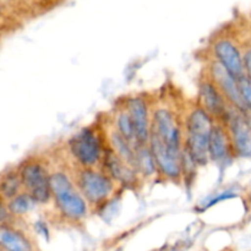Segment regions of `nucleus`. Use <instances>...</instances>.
<instances>
[{
	"mask_svg": "<svg viewBox=\"0 0 251 251\" xmlns=\"http://www.w3.org/2000/svg\"><path fill=\"white\" fill-rule=\"evenodd\" d=\"M213 125V118L202 107L194 108L186 117L184 151L196 167L206 166L210 161L208 146Z\"/></svg>",
	"mask_w": 251,
	"mask_h": 251,
	"instance_id": "obj_1",
	"label": "nucleus"
},
{
	"mask_svg": "<svg viewBox=\"0 0 251 251\" xmlns=\"http://www.w3.org/2000/svg\"><path fill=\"white\" fill-rule=\"evenodd\" d=\"M51 199L56 207L70 220H81L87 215V200L78 190L77 185L63 172L50 174Z\"/></svg>",
	"mask_w": 251,
	"mask_h": 251,
	"instance_id": "obj_2",
	"label": "nucleus"
},
{
	"mask_svg": "<svg viewBox=\"0 0 251 251\" xmlns=\"http://www.w3.org/2000/svg\"><path fill=\"white\" fill-rule=\"evenodd\" d=\"M75 184L87 202L100 205L107 201L114 191L113 179L107 173L95 168L81 167L76 176Z\"/></svg>",
	"mask_w": 251,
	"mask_h": 251,
	"instance_id": "obj_3",
	"label": "nucleus"
},
{
	"mask_svg": "<svg viewBox=\"0 0 251 251\" xmlns=\"http://www.w3.org/2000/svg\"><path fill=\"white\" fill-rule=\"evenodd\" d=\"M149 146L156 161L157 168L162 176L169 180H179L184 174L183 154L184 150H176L167 145L161 137L153 131L150 135Z\"/></svg>",
	"mask_w": 251,
	"mask_h": 251,
	"instance_id": "obj_4",
	"label": "nucleus"
},
{
	"mask_svg": "<svg viewBox=\"0 0 251 251\" xmlns=\"http://www.w3.org/2000/svg\"><path fill=\"white\" fill-rule=\"evenodd\" d=\"M69 151L75 161L85 168H95L102 159V147L96 132L83 127L69 140Z\"/></svg>",
	"mask_w": 251,
	"mask_h": 251,
	"instance_id": "obj_5",
	"label": "nucleus"
},
{
	"mask_svg": "<svg viewBox=\"0 0 251 251\" xmlns=\"http://www.w3.org/2000/svg\"><path fill=\"white\" fill-rule=\"evenodd\" d=\"M24 191L28 193L38 203H47L51 199L50 174L41 163L29 162L20 169Z\"/></svg>",
	"mask_w": 251,
	"mask_h": 251,
	"instance_id": "obj_6",
	"label": "nucleus"
},
{
	"mask_svg": "<svg viewBox=\"0 0 251 251\" xmlns=\"http://www.w3.org/2000/svg\"><path fill=\"white\" fill-rule=\"evenodd\" d=\"M208 77L216 83L221 92L223 93L229 104L233 108L238 109L239 112L244 113L247 115H251L249 108H248L247 103H245L244 97L240 91L239 82L238 78L234 77L225 66L217 60H213L210 64V70H208Z\"/></svg>",
	"mask_w": 251,
	"mask_h": 251,
	"instance_id": "obj_7",
	"label": "nucleus"
},
{
	"mask_svg": "<svg viewBox=\"0 0 251 251\" xmlns=\"http://www.w3.org/2000/svg\"><path fill=\"white\" fill-rule=\"evenodd\" d=\"M229 131L234 154L242 158H251V120L250 115L233 108L225 123Z\"/></svg>",
	"mask_w": 251,
	"mask_h": 251,
	"instance_id": "obj_8",
	"label": "nucleus"
},
{
	"mask_svg": "<svg viewBox=\"0 0 251 251\" xmlns=\"http://www.w3.org/2000/svg\"><path fill=\"white\" fill-rule=\"evenodd\" d=\"M199 100H200V107H202L217 122L226 123L233 109L227 98L223 96L220 88L210 77L200 83Z\"/></svg>",
	"mask_w": 251,
	"mask_h": 251,
	"instance_id": "obj_9",
	"label": "nucleus"
},
{
	"mask_svg": "<svg viewBox=\"0 0 251 251\" xmlns=\"http://www.w3.org/2000/svg\"><path fill=\"white\" fill-rule=\"evenodd\" d=\"M151 131L158 135L167 145L176 150L183 151L181 146V130L176 115L171 109L158 107L152 114Z\"/></svg>",
	"mask_w": 251,
	"mask_h": 251,
	"instance_id": "obj_10",
	"label": "nucleus"
},
{
	"mask_svg": "<svg viewBox=\"0 0 251 251\" xmlns=\"http://www.w3.org/2000/svg\"><path fill=\"white\" fill-rule=\"evenodd\" d=\"M215 59L222 64L234 77L239 78L245 75L244 53H242L239 47L227 37H222L215 41L212 46Z\"/></svg>",
	"mask_w": 251,
	"mask_h": 251,
	"instance_id": "obj_11",
	"label": "nucleus"
},
{
	"mask_svg": "<svg viewBox=\"0 0 251 251\" xmlns=\"http://www.w3.org/2000/svg\"><path fill=\"white\" fill-rule=\"evenodd\" d=\"M103 166L104 171L113 180L118 181L120 185L135 186L139 181V173L132 166L125 162L119 154L115 153L109 147L103 156Z\"/></svg>",
	"mask_w": 251,
	"mask_h": 251,
	"instance_id": "obj_12",
	"label": "nucleus"
},
{
	"mask_svg": "<svg viewBox=\"0 0 251 251\" xmlns=\"http://www.w3.org/2000/svg\"><path fill=\"white\" fill-rule=\"evenodd\" d=\"M126 109L134 123L137 144L149 145L152 118H150L149 105L146 100L141 97L129 98L126 103Z\"/></svg>",
	"mask_w": 251,
	"mask_h": 251,
	"instance_id": "obj_13",
	"label": "nucleus"
},
{
	"mask_svg": "<svg viewBox=\"0 0 251 251\" xmlns=\"http://www.w3.org/2000/svg\"><path fill=\"white\" fill-rule=\"evenodd\" d=\"M210 161L222 163L233 152L232 141H230L229 131L227 125L222 122H218L213 125L210 137V146H208Z\"/></svg>",
	"mask_w": 251,
	"mask_h": 251,
	"instance_id": "obj_14",
	"label": "nucleus"
},
{
	"mask_svg": "<svg viewBox=\"0 0 251 251\" xmlns=\"http://www.w3.org/2000/svg\"><path fill=\"white\" fill-rule=\"evenodd\" d=\"M135 169L144 178H151L158 171L149 145H137L135 149Z\"/></svg>",
	"mask_w": 251,
	"mask_h": 251,
	"instance_id": "obj_15",
	"label": "nucleus"
},
{
	"mask_svg": "<svg viewBox=\"0 0 251 251\" xmlns=\"http://www.w3.org/2000/svg\"><path fill=\"white\" fill-rule=\"evenodd\" d=\"M0 242L5 251H31V244L24 234L10 227L2 226Z\"/></svg>",
	"mask_w": 251,
	"mask_h": 251,
	"instance_id": "obj_16",
	"label": "nucleus"
},
{
	"mask_svg": "<svg viewBox=\"0 0 251 251\" xmlns=\"http://www.w3.org/2000/svg\"><path fill=\"white\" fill-rule=\"evenodd\" d=\"M109 144L110 149L115 153L119 154L125 162H127L130 166L135 168V149H136V146H134L131 142H129L125 137H123L118 132L117 129L112 130L109 132Z\"/></svg>",
	"mask_w": 251,
	"mask_h": 251,
	"instance_id": "obj_17",
	"label": "nucleus"
},
{
	"mask_svg": "<svg viewBox=\"0 0 251 251\" xmlns=\"http://www.w3.org/2000/svg\"><path fill=\"white\" fill-rule=\"evenodd\" d=\"M37 201L29 195L26 191H22L15 198L7 200V203H5L10 213L14 216H24L26 213L31 212L37 205Z\"/></svg>",
	"mask_w": 251,
	"mask_h": 251,
	"instance_id": "obj_18",
	"label": "nucleus"
},
{
	"mask_svg": "<svg viewBox=\"0 0 251 251\" xmlns=\"http://www.w3.org/2000/svg\"><path fill=\"white\" fill-rule=\"evenodd\" d=\"M24 191V185H22L21 176L20 172H9L4 173L1 179V196L2 200H10L19 195Z\"/></svg>",
	"mask_w": 251,
	"mask_h": 251,
	"instance_id": "obj_19",
	"label": "nucleus"
},
{
	"mask_svg": "<svg viewBox=\"0 0 251 251\" xmlns=\"http://www.w3.org/2000/svg\"><path fill=\"white\" fill-rule=\"evenodd\" d=\"M115 129L118 130L120 135L123 137L127 140L129 142H131L134 146H137V140H136V132H135L134 123H132L131 117H130L127 109L120 110L119 113L115 117Z\"/></svg>",
	"mask_w": 251,
	"mask_h": 251,
	"instance_id": "obj_20",
	"label": "nucleus"
},
{
	"mask_svg": "<svg viewBox=\"0 0 251 251\" xmlns=\"http://www.w3.org/2000/svg\"><path fill=\"white\" fill-rule=\"evenodd\" d=\"M238 82H239V87L240 91H242L243 97H244L245 103H247L248 108H249L251 113V81L248 78L247 75H244L238 78Z\"/></svg>",
	"mask_w": 251,
	"mask_h": 251,
	"instance_id": "obj_21",
	"label": "nucleus"
},
{
	"mask_svg": "<svg viewBox=\"0 0 251 251\" xmlns=\"http://www.w3.org/2000/svg\"><path fill=\"white\" fill-rule=\"evenodd\" d=\"M233 196H234V194H232V193L217 194V195H215V196H213V198H211L210 200H208L207 203H205V205H203V208L211 207V206H213V205H215V203L220 202V201H222V200H226V199L233 198Z\"/></svg>",
	"mask_w": 251,
	"mask_h": 251,
	"instance_id": "obj_22",
	"label": "nucleus"
},
{
	"mask_svg": "<svg viewBox=\"0 0 251 251\" xmlns=\"http://www.w3.org/2000/svg\"><path fill=\"white\" fill-rule=\"evenodd\" d=\"M244 65H245V75L251 81V47L244 51Z\"/></svg>",
	"mask_w": 251,
	"mask_h": 251,
	"instance_id": "obj_23",
	"label": "nucleus"
}]
</instances>
